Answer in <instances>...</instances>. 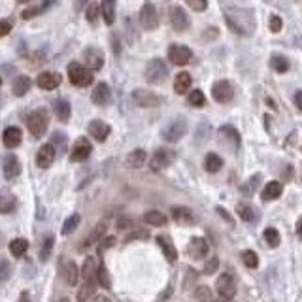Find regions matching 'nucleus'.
Instances as JSON below:
<instances>
[{
    "label": "nucleus",
    "mask_w": 302,
    "mask_h": 302,
    "mask_svg": "<svg viewBox=\"0 0 302 302\" xmlns=\"http://www.w3.org/2000/svg\"><path fill=\"white\" fill-rule=\"evenodd\" d=\"M47 125H49V114L44 108L34 110L31 116L27 117V129H29L31 136H34V138H42L46 134Z\"/></svg>",
    "instance_id": "1"
},
{
    "label": "nucleus",
    "mask_w": 302,
    "mask_h": 302,
    "mask_svg": "<svg viewBox=\"0 0 302 302\" xmlns=\"http://www.w3.org/2000/svg\"><path fill=\"white\" fill-rule=\"evenodd\" d=\"M68 79L72 85L87 87L93 83V72L87 68L85 64L79 62H70L68 64Z\"/></svg>",
    "instance_id": "2"
},
{
    "label": "nucleus",
    "mask_w": 302,
    "mask_h": 302,
    "mask_svg": "<svg viewBox=\"0 0 302 302\" xmlns=\"http://www.w3.org/2000/svg\"><path fill=\"white\" fill-rule=\"evenodd\" d=\"M168 76V66L163 59H153L146 66V79L149 83H163Z\"/></svg>",
    "instance_id": "3"
},
{
    "label": "nucleus",
    "mask_w": 302,
    "mask_h": 302,
    "mask_svg": "<svg viewBox=\"0 0 302 302\" xmlns=\"http://www.w3.org/2000/svg\"><path fill=\"white\" fill-rule=\"evenodd\" d=\"M140 25L144 31H155L159 27V16H157V8L151 2H146L142 8H140Z\"/></svg>",
    "instance_id": "4"
},
{
    "label": "nucleus",
    "mask_w": 302,
    "mask_h": 302,
    "mask_svg": "<svg viewBox=\"0 0 302 302\" xmlns=\"http://www.w3.org/2000/svg\"><path fill=\"white\" fill-rule=\"evenodd\" d=\"M187 132V121L183 117H178V119H174L170 123L164 127L163 131V138L166 142H179V140L185 136Z\"/></svg>",
    "instance_id": "5"
},
{
    "label": "nucleus",
    "mask_w": 302,
    "mask_h": 302,
    "mask_svg": "<svg viewBox=\"0 0 302 302\" xmlns=\"http://www.w3.org/2000/svg\"><path fill=\"white\" fill-rule=\"evenodd\" d=\"M216 289L217 294L221 300H231L236 294V283H234V278L231 274H221L216 281Z\"/></svg>",
    "instance_id": "6"
},
{
    "label": "nucleus",
    "mask_w": 302,
    "mask_h": 302,
    "mask_svg": "<svg viewBox=\"0 0 302 302\" xmlns=\"http://www.w3.org/2000/svg\"><path fill=\"white\" fill-rule=\"evenodd\" d=\"M174 159H176V153L172 149H157L155 155L149 161V168L153 172H161L164 168H168L174 163Z\"/></svg>",
    "instance_id": "7"
},
{
    "label": "nucleus",
    "mask_w": 302,
    "mask_h": 302,
    "mask_svg": "<svg viewBox=\"0 0 302 302\" xmlns=\"http://www.w3.org/2000/svg\"><path fill=\"white\" fill-rule=\"evenodd\" d=\"M132 100L140 108H155L163 102L159 94H155L153 91H147V89H136L132 93Z\"/></svg>",
    "instance_id": "8"
},
{
    "label": "nucleus",
    "mask_w": 302,
    "mask_h": 302,
    "mask_svg": "<svg viewBox=\"0 0 302 302\" xmlns=\"http://www.w3.org/2000/svg\"><path fill=\"white\" fill-rule=\"evenodd\" d=\"M212 96H214V100L219 102V104H227V102L233 100L234 87L231 85V81L221 79V81L214 83V87H212Z\"/></svg>",
    "instance_id": "9"
},
{
    "label": "nucleus",
    "mask_w": 302,
    "mask_h": 302,
    "mask_svg": "<svg viewBox=\"0 0 302 302\" xmlns=\"http://www.w3.org/2000/svg\"><path fill=\"white\" fill-rule=\"evenodd\" d=\"M191 57H193V53H191V49L187 46L172 44V46L168 47V61H170L172 64H176V66H185L187 62L191 61Z\"/></svg>",
    "instance_id": "10"
},
{
    "label": "nucleus",
    "mask_w": 302,
    "mask_h": 302,
    "mask_svg": "<svg viewBox=\"0 0 302 302\" xmlns=\"http://www.w3.org/2000/svg\"><path fill=\"white\" fill-rule=\"evenodd\" d=\"M170 25L176 32H185L189 29V25H191L185 10L179 8V6L170 8Z\"/></svg>",
    "instance_id": "11"
},
{
    "label": "nucleus",
    "mask_w": 302,
    "mask_h": 302,
    "mask_svg": "<svg viewBox=\"0 0 302 302\" xmlns=\"http://www.w3.org/2000/svg\"><path fill=\"white\" fill-rule=\"evenodd\" d=\"M91 151H93V146H91V142H89L87 138H79L78 142L74 144V147H72L70 159H72L74 163H81V161L89 159Z\"/></svg>",
    "instance_id": "12"
},
{
    "label": "nucleus",
    "mask_w": 302,
    "mask_h": 302,
    "mask_svg": "<svg viewBox=\"0 0 302 302\" xmlns=\"http://www.w3.org/2000/svg\"><path fill=\"white\" fill-rule=\"evenodd\" d=\"M83 61H85V66L91 72L93 70H100L104 66V53H102V49H98V47H89V49H85V53H83Z\"/></svg>",
    "instance_id": "13"
},
{
    "label": "nucleus",
    "mask_w": 302,
    "mask_h": 302,
    "mask_svg": "<svg viewBox=\"0 0 302 302\" xmlns=\"http://www.w3.org/2000/svg\"><path fill=\"white\" fill-rule=\"evenodd\" d=\"M19 172H21L19 159H17L14 153H10V155L4 157V161H2V174H4V178L16 179L17 176H19Z\"/></svg>",
    "instance_id": "14"
},
{
    "label": "nucleus",
    "mask_w": 302,
    "mask_h": 302,
    "mask_svg": "<svg viewBox=\"0 0 302 302\" xmlns=\"http://www.w3.org/2000/svg\"><path fill=\"white\" fill-rule=\"evenodd\" d=\"M36 83L44 91H53V89L61 85V74H57V72H42L38 79H36Z\"/></svg>",
    "instance_id": "15"
},
{
    "label": "nucleus",
    "mask_w": 302,
    "mask_h": 302,
    "mask_svg": "<svg viewBox=\"0 0 302 302\" xmlns=\"http://www.w3.org/2000/svg\"><path fill=\"white\" fill-rule=\"evenodd\" d=\"M55 161V147L51 144H44L36 153V163L40 168H49Z\"/></svg>",
    "instance_id": "16"
},
{
    "label": "nucleus",
    "mask_w": 302,
    "mask_h": 302,
    "mask_svg": "<svg viewBox=\"0 0 302 302\" xmlns=\"http://www.w3.org/2000/svg\"><path fill=\"white\" fill-rule=\"evenodd\" d=\"M219 138L223 140L229 147H233V149L240 146V134H238V131H236L234 127H231V125H225V127L219 129Z\"/></svg>",
    "instance_id": "17"
},
{
    "label": "nucleus",
    "mask_w": 302,
    "mask_h": 302,
    "mask_svg": "<svg viewBox=\"0 0 302 302\" xmlns=\"http://www.w3.org/2000/svg\"><path fill=\"white\" fill-rule=\"evenodd\" d=\"M106 234V223H98L96 227H94L93 231H91V234L87 236L85 240L81 242V246H79V251H85V249H89L91 246H94V244H98L100 242V238Z\"/></svg>",
    "instance_id": "18"
},
{
    "label": "nucleus",
    "mask_w": 302,
    "mask_h": 302,
    "mask_svg": "<svg viewBox=\"0 0 302 302\" xmlns=\"http://www.w3.org/2000/svg\"><path fill=\"white\" fill-rule=\"evenodd\" d=\"M87 131H89V134H91L94 140L104 142V140L108 138V134H110V125H106L104 121H100V119H94V121H91V123H89Z\"/></svg>",
    "instance_id": "19"
},
{
    "label": "nucleus",
    "mask_w": 302,
    "mask_h": 302,
    "mask_svg": "<svg viewBox=\"0 0 302 302\" xmlns=\"http://www.w3.org/2000/svg\"><path fill=\"white\" fill-rule=\"evenodd\" d=\"M21 138H23V134H21L19 127H8L4 131V134H2V142H4V146L8 149H16L21 144Z\"/></svg>",
    "instance_id": "20"
},
{
    "label": "nucleus",
    "mask_w": 302,
    "mask_h": 302,
    "mask_svg": "<svg viewBox=\"0 0 302 302\" xmlns=\"http://www.w3.org/2000/svg\"><path fill=\"white\" fill-rule=\"evenodd\" d=\"M91 100L96 104V106H106L110 100H112V91H110L108 83H98L94 87L93 94H91Z\"/></svg>",
    "instance_id": "21"
},
{
    "label": "nucleus",
    "mask_w": 302,
    "mask_h": 302,
    "mask_svg": "<svg viewBox=\"0 0 302 302\" xmlns=\"http://www.w3.org/2000/svg\"><path fill=\"white\" fill-rule=\"evenodd\" d=\"M208 251L210 246L204 238H193L191 244H189V255L193 257V259H204V257L208 255Z\"/></svg>",
    "instance_id": "22"
},
{
    "label": "nucleus",
    "mask_w": 302,
    "mask_h": 302,
    "mask_svg": "<svg viewBox=\"0 0 302 302\" xmlns=\"http://www.w3.org/2000/svg\"><path fill=\"white\" fill-rule=\"evenodd\" d=\"M157 244L161 246V249H163V253H164V257H166V261H168V263H174V261L178 259L176 246L172 244V240L168 238V236H164V234L157 236Z\"/></svg>",
    "instance_id": "23"
},
{
    "label": "nucleus",
    "mask_w": 302,
    "mask_h": 302,
    "mask_svg": "<svg viewBox=\"0 0 302 302\" xmlns=\"http://www.w3.org/2000/svg\"><path fill=\"white\" fill-rule=\"evenodd\" d=\"M170 216H172V219L179 225H191L194 221L193 212L189 208H185V206H174L170 212Z\"/></svg>",
    "instance_id": "24"
},
{
    "label": "nucleus",
    "mask_w": 302,
    "mask_h": 302,
    "mask_svg": "<svg viewBox=\"0 0 302 302\" xmlns=\"http://www.w3.org/2000/svg\"><path fill=\"white\" fill-rule=\"evenodd\" d=\"M96 268H98V261L94 257H87L81 270H79V276L83 281H93L94 276H96Z\"/></svg>",
    "instance_id": "25"
},
{
    "label": "nucleus",
    "mask_w": 302,
    "mask_h": 302,
    "mask_svg": "<svg viewBox=\"0 0 302 302\" xmlns=\"http://www.w3.org/2000/svg\"><path fill=\"white\" fill-rule=\"evenodd\" d=\"M17 208V198L10 191H0V214H12Z\"/></svg>",
    "instance_id": "26"
},
{
    "label": "nucleus",
    "mask_w": 302,
    "mask_h": 302,
    "mask_svg": "<svg viewBox=\"0 0 302 302\" xmlns=\"http://www.w3.org/2000/svg\"><path fill=\"white\" fill-rule=\"evenodd\" d=\"M191 74L189 72H179L176 74V79H174V91L178 94H185L189 93V89H191Z\"/></svg>",
    "instance_id": "27"
},
{
    "label": "nucleus",
    "mask_w": 302,
    "mask_h": 302,
    "mask_svg": "<svg viewBox=\"0 0 302 302\" xmlns=\"http://www.w3.org/2000/svg\"><path fill=\"white\" fill-rule=\"evenodd\" d=\"M281 193H283V185L279 181H268L264 185L261 196H263V200H276Z\"/></svg>",
    "instance_id": "28"
},
{
    "label": "nucleus",
    "mask_w": 302,
    "mask_h": 302,
    "mask_svg": "<svg viewBox=\"0 0 302 302\" xmlns=\"http://www.w3.org/2000/svg\"><path fill=\"white\" fill-rule=\"evenodd\" d=\"M31 87H32V79L29 78V76H19V78H16V81H14L12 91H14L16 96H25V94L31 91Z\"/></svg>",
    "instance_id": "29"
},
{
    "label": "nucleus",
    "mask_w": 302,
    "mask_h": 302,
    "mask_svg": "<svg viewBox=\"0 0 302 302\" xmlns=\"http://www.w3.org/2000/svg\"><path fill=\"white\" fill-rule=\"evenodd\" d=\"M53 110H55V116H57V119H59V121L66 123V121L70 119V114H72V110H70L68 100H64V98H59V100H55Z\"/></svg>",
    "instance_id": "30"
},
{
    "label": "nucleus",
    "mask_w": 302,
    "mask_h": 302,
    "mask_svg": "<svg viewBox=\"0 0 302 302\" xmlns=\"http://www.w3.org/2000/svg\"><path fill=\"white\" fill-rule=\"evenodd\" d=\"M100 14L106 25H114V21H116V0H102Z\"/></svg>",
    "instance_id": "31"
},
{
    "label": "nucleus",
    "mask_w": 302,
    "mask_h": 302,
    "mask_svg": "<svg viewBox=\"0 0 302 302\" xmlns=\"http://www.w3.org/2000/svg\"><path fill=\"white\" fill-rule=\"evenodd\" d=\"M144 221H146L147 225H151V227H163V225H166V216H164L163 212H159V210H149V212H146L144 214Z\"/></svg>",
    "instance_id": "32"
},
{
    "label": "nucleus",
    "mask_w": 302,
    "mask_h": 302,
    "mask_svg": "<svg viewBox=\"0 0 302 302\" xmlns=\"http://www.w3.org/2000/svg\"><path fill=\"white\" fill-rule=\"evenodd\" d=\"M64 279H66L68 285H76L79 279V268L76 266V263L70 261V259L64 263Z\"/></svg>",
    "instance_id": "33"
},
{
    "label": "nucleus",
    "mask_w": 302,
    "mask_h": 302,
    "mask_svg": "<svg viewBox=\"0 0 302 302\" xmlns=\"http://www.w3.org/2000/svg\"><path fill=\"white\" fill-rule=\"evenodd\" d=\"M146 151L144 149H134L131 151L129 155H127V166H131V168H140V166H144L146 163Z\"/></svg>",
    "instance_id": "34"
},
{
    "label": "nucleus",
    "mask_w": 302,
    "mask_h": 302,
    "mask_svg": "<svg viewBox=\"0 0 302 302\" xmlns=\"http://www.w3.org/2000/svg\"><path fill=\"white\" fill-rule=\"evenodd\" d=\"M223 166V159L217 155V153H208L206 159H204V168L210 172V174H216L217 170H221Z\"/></svg>",
    "instance_id": "35"
},
{
    "label": "nucleus",
    "mask_w": 302,
    "mask_h": 302,
    "mask_svg": "<svg viewBox=\"0 0 302 302\" xmlns=\"http://www.w3.org/2000/svg\"><path fill=\"white\" fill-rule=\"evenodd\" d=\"M27 249H29V242L25 240V238H16V240H12V244H10V251H12L14 257H23L27 253Z\"/></svg>",
    "instance_id": "36"
},
{
    "label": "nucleus",
    "mask_w": 302,
    "mask_h": 302,
    "mask_svg": "<svg viewBox=\"0 0 302 302\" xmlns=\"http://www.w3.org/2000/svg\"><path fill=\"white\" fill-rule=\"evenodd\" d=\"M93 294H94V279L93 281H85L83 285L79 287L76 298H78V302H85V300H89Z\"/></svg>",
    "instance_id": "37"
},
{
    "label": "nucleus",
    "mask_w": 302,
    "mask_h": 302,
    "mask_svg": "<svg viewBox=\"0 0 302 302\" xmlns=\"http://www.w3.org/2000/svg\"><path fill=\"white\" fill-rule=\"evenodd\" d=\"M94 279L100 283L104 289H110L112 287V279H110V274L108 270H106V266L104 264H98V268H96V276H94Z\"/></svg>",
    "instance_id": "38"
},
{
    "label": "nucleus",
    "mask_w": 302,
    "mask_h": 302,
    "mask_svg": "<svg viewBox=\"0 0 302 302\" xmlns=\"http://www.w3.org/2000/svg\"><path fill=\"white\" fill-rule=\"evenodd\" d=\"M236 214H238L242 221H246V223H249V221H253V219H255L253 210H251V206H248L246 202H240V204L236 206Z\"/></svg>",
    "instance_id": "39"
},
{
    "label": "nucleus",
    "mask_w": 302,
    "mask_h": 302,
    "mask_svg": "<svg viewBox=\"0 0 302 302\" xmlns=\"http://www.w3.org/2000/svg\"><path fill=\"white\" fill-rule=\"evenodd\" d=\"M264 240H266V244H268L270 248H278L279 242H281V236H279V233L274 227H268V229L264 231Z\"/></svg>",
    "instance_id": "40"
},
{
    "label": "nucleus",
    "mask_w": 302,
    "mask_h": 302,
    "mask_svg": "<svg viewBox=\"0 0 302 302\" xmlns=\"http://www.w3.org/2000/svg\"><path fill=\"white\" fill-rule=\"evenodd\" d=\"M242 261H244V264L248 268H257L259 266V255L255 251H251V249H244L242 251Z\"/></svg>",
    "instance_id": "41"
},
{
    "label": "nucleus",
    "mask_w": 302,
    "mask_h": 302,
    "mask_svg": "<svg viewBox=\"0 0 302 302\" xmlns=\"http://www.w3.org/2000/svg\"><path fill=\"white\" fill-rule=\"evenodd\" d=\"M270 64H272V68L276 70L278 74H283V72L289 70V61H287L285 57H281V55H274Z\"/></svg>",
    "instance_id": "42"
},
{
    "label": "nucleus",
    "mask_w": 302,
    "mask_h": 302,
    "mask_svg": "<svg viewBox=\"0 0 302 302\" xmlns=\"http://www.w3.org/2000/svg\"><path fill=\"white\" fill-rule=\"evenodd\" d=\"M53 244H55V238L51 234L44 238V244H42V249H40V259H42V261H47V259H49L51 251H53Z\"/></svg>",
    "instance_id": "43"
},
{
    "label": "nucleus",
    "mask_w": 302,
    "mask_h": 302,
    "mask_svg": "<svg viewBox=\"0 0 302 302\" xmlns=\"http://www.w3.org/2000/svg\"><path fill=\"white\" fill-rule=\"evenodd\" d=\"M79 225V214H72V216L62 223V234H72Z\"/></svg>",
    "instance_id": "44"
},
{
    "label": "nucleus",
    "mask_w": 302,
    "mask_h": 302,
    "mask_svg": "<svg viewBox=\"0 0 302 302\" xmlns=\"http://www.w3.org/2000/svg\"><path fill=\"white\" fill-rule=\"evenodd\" d=\"M189 104L194 106V108H202V106L206 104V96H204V93H202L200 89L191 91V94H189Z\"/></svg>",
    "instance_id": "45"
},
{
    "label": "nucleus",
    "mask_w": 302,
    "mask_h": 302,
    "mask_svg": "<svg viewBox=\"0 0 302 302\" xmlns=\"http://www.w3.org/2000/svg\"><path fill=\"white\" fill-rule=\"evenodd\" d=\"M261 181V176L259 174H255L251 179H248L246 183H244V187H242V191H244V194H253L257 191V183Z\"/></svg>",
    "instance_id": "46"
},
{
    "label": "nucleus",
    "mask_w": 302,
    "mask_h": 302,
    "mask_svg": "<svg viewBox=\"0 0 302 302\" xmlns=\"http://www.w3.org/2000/svg\"><path fill=\"white\" fill-rule=\"evenodd\" d=\"M194 298L198 302H212V291H210L208 287H198L194 291Z\"/></svg>",
    "instance_id": "47"
},
{
    "label": "nucleus",
    "mask_w": 302,
    "mask_h": 302,
    "mask_svg": "<svg viewBox=\"0 0 302 302\" xmlns=\"http://www.w3.org/2000/svg\"><path fill=\"white\" fill-rule=\"evenodd\" d=\"M47 6H49V0H46V2L42 4V6H32V8L25 10V12H23V19H31V17L38 16L40 12H42V10H46Z\"/></svg>",
    "instance_id": "48"
},
{
    "label": "nucleus",
    "mask_w": 302,
    "mask_h": 302,
    "mask_svg": "<svg viewBox=\"0 0 302 302\" xmlns=\"http://www.w3.org/2000/svg\"><path fill=\"white\" fill-rule=\"evenodd\" d=\"M12 274V264L6 259H0V281H6Z\"/></svg>",
    "instance_id": "49"
},
{
    "label": "nucleus",
    "mask_w": 302,
    "mask_h": 302,
    "mask_svg": "<svg viewBox=\"0 0 302 302\" xmlns=\"http://www.w3.org/2000/svg\"><path fill=\"white\" fill-rule=\"evenodd\" d=\"M187 6L194 12H204V10L208 8V0H185Z\"/></svg>",
    "instance_id": "50"
},
{
    "label": "nucleus",
    "mask_w": 302,
    "mask_h": 302,
    "mask_svg": "<svg viewBox=\"0 0 302 302\" xmlns=\"http://www.w3.org/2000/svg\"><path fill=\"white\" fill-rule=\"evenodd\" d=\"M98 10H100V6L98 4H89V8H87V21L89 23H94L96 21V17H98Z\"/></svg>",
    "instance_id": "51"
},
{
    "label": "nucleus",
    "mask_w": 302,
    "mask_h": 302,
    "mask_svg": "<svg viewBox=\"0 0 302 302\" xmlns=\"http://www.w3.org/2000/svg\"><path fill=\"white\" fill-rule=\"evenodd\" d=\"M51 146H53V147L57 146V147H59V151H64V147H66V136H62L61 132H55Z\"/></svg>",
    "instance_id": "52"
},
{
    "label": "nucleus",
    "mask_w": 302,
    "mask_h": 302,
    "mask_svg": "<svg viewBox=\"0 0 302 302\" xmlns=\"http://www.w3.org/2000/svg\"><path fill=\"white\" fill-rule=\"evenodd\" d=\"M131 227H132V219H131V217H127V216L119 217V221H117V229H119V231H129Z\"/></svg>",
    "instance_id": "53"
},
{
    "label": "nucleus",
    "mask_w": 302,
    "mask_h": 302,
    "mask_svg": "<svg viewBox=\"0 0 302 302\" xmlns=\"http://www.w3.org/2000/svg\"><path fill=\"white\" fill-rule=\"evenodd\" d=\"M281 27H283V23H281V17L272 16L270 17V31L272 32H279V31H281Z\"/></svg>",
    "instance_id": "54"
},
{
    "label": "nucleus",
    "mask_w": 302,
    "mask_h": 302,
    "mask_svg": "<svg viewBox=\"0 0 302 302\" xmlns=\"http://www.w3.org/2000/svg\"><path fill=\"white\" fill-rule=\"evenodd\" d=\"M10 31H12V23H10L8 19H0V38L10 34Z\"/></svg>",
    "instance_id": "55"
},
{
    "label": "nucleus",
    "mask_w": 302,
    "mask_h": 302,
    "mask_svg": "<svg viewBox=\"0 0 302 302\" xmlns=\"http://www.w3.org/2000/svg\"><path fill=\"white\" fill-rule=\"evenodd\" d=\"M217 264H219V261H217V257H212V259H210V263L206 264V268H204V272H206V274H214V272H216V268H217Z\"/></svg>",
    "instance_id": "56"
},
{
    "label": "nucleus",
    "mask_w": 302,
    "mask_h": 302,
    "mask_svg": "<svg viewBox=\"0 0 302 302\" xmlns=\"http://www.w3.org/2000/svg\"><path fill=\"white\" fill-rule=\"evenodd\" d=\"M114 236H110V238H104V240L102 242H98V244H100V253L102 251H104V249H108V248H112V246H114Z\"/></svg>",
    "instance_id": "57"
},
{
    "label": "nucleus",
    "mask_w": 302,
    "mask_h": 302,
    "mask_svg": "<svg viewBox=\"0 0 302 302\" xmlns=\"http://www.w3.org/2000/svg\"><path fill=\"white\" fill-rule=\"evenodd\" d=\"M217 214L219 216H223V219L227 221V223H233V219H231V216H229V212L225 208H221V206H217Z\"/></svg>",
    "instance_id": "58"
},
{
    "label": "nucleus",
    "mask_w": 302,
    "mask_h": 302,
    "mask_svg": "<svg viewBox=\"0 0 302 302\" xmlns=\"http://www.w3.org/2000/svg\"><path fill=\"white\" fill-rule=\"evenodd\" d=\"M294 104H296V108L302 112V91H296V93H294Z\"/></svg>",
    "instance_id": "59"
},
{
    "label": "nucleus",
    "mask_w": 302,
    "mask_h": 302,
    "mask_svg": "<svg viewBox=\"0 0 302 302\" xmlns=\"http://www.w3.org/2000/svg\"><path fill=\"white\" fill-rule=\"evenodd\" d=\"M85 2H87V0H74V10H76V12H79V10L85 6Z\"/></svg>",
    "instance_id": "60"
},
{
    "label": "nucleus",
    "mask_w": 302,
    "mask_h": 302,
    "mask_svg": "<svg viewBox=\"0 0 302 302\" xmlns=\"http://www.w3.org/2000/svg\"><path fill=\"white\" fill-rule=\"evenodd\" d=\"M296 234H298V238L302 240V217L296 221Z\"/></svg>",
    "instance_id": "61"
},
{
    "label": "nucleus",
    "mask_w": 302,
    "mask_h": 302,
    "mask_svg": "<svg viewBox=\"0 0 302 302\" xmlns=\"http://www.w3.org/2000/svg\"><path fill=\"white\" fill-rule=\"evenodd\" d=\"M19 302H31V300H29V293H23V294H21V298H19Z\"/></svg>",
    "instance_id": "62"
},
{
    "label": "nucleus",
    "mask_w": 302,
    "mask_h": 302,
    "mask_svg": "<svg viewBox=\"0 0 302 302\" xmlns=\"http://www.w3.org/2000/svg\"><path fill=\"white\" fill-rule=\"evenodd\" d=\"M17 2H23L25 4V2H31V0H17Z\"/></svg>",
    "instance_id": "63"
},
{
    "label": "nucleus",
    "mask_w": 302,
    "mask_h": 302,
    "mask_svg": "<svg viewBox=\"0 0 302 302\" xmlns=\"http://www.w3.org/2000/svg\"><path fill=\"white\" fill-rule=\"evenodd\" d=\"M61 302H68V300H66V298H62V300Z\"/></svg>",
    "instance_id": "64"
}]
</instances>
